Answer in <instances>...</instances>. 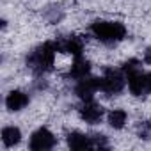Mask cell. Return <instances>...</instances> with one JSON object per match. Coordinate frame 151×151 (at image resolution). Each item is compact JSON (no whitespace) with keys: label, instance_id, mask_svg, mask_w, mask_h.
Returning a JSON list of instances; mask_svg holds the SVG:
<instances>
[{"label":"cell","instance_id":"14","mask_svg":"<svg viewBox=\"0 0 151 151\" xmlns=\"http://www.w3.org/2000/svg\"><path fill=\"white\" fill-rule=\"evenodd\" d=\"M91 142H93V147H107L105 135H93L91 137Z\"/></svg>","mask_w":151,"mask_h":151},{"label":"cell","instance_id":"13","mask_svg":"<svg viewBox=\"0 0 151 151\" xmlns=\"http://www.w3.org/2000/svg\"><path fill=\"white\" fill-rule=\"evenodd\" d=\"M139 137L140 139H151V121H142L139 123Z\"/></svg>","mask_w":151,"mask_h":151},{"label":"cell","instance_id":"9","mask_svg":"<svg viewBox=\"0 0 151 151\" xmlns=\"http://www.w3.org/2000/svg\"><path fill=\"white\" fill-rule=\"evenodd\" d=\"M29 105V96L23 91H11L6 98V107L13 112H18Z\"/></svg>","mask_w":151,"mask_h":151},{"label":"cell","instance_id":"15","mask_svg":"<svg viewBox=\"0 0 151 151\" xmlns=\"http://www.w3.org/2000/svg\"><path fill=\"white\" fill-rule=\"evenodd\" d=\"M144 60H146V62H147V64L151 66V46H149V48H147V50L144 52Z\"/></svg>","mask_w":151,"mask_h":151},{"label":"cell","instance_id":"1","mask_svg":"<svg viewBox=\"0 0 151 151\" xmlns=\"http://www.w3.org/2000/svg\"><path fill=\"white\" fill-rule=\"evenodd\" d=\"M57 46L55 41H46L43 45H39L36 50L30 52V55L27 57V66L36 73V75H43L53 69L55 64V55H57Z\"/></svg>","mask_w":151,"mask_h":151},{"label":"cell","instance_id":"16","mask_svg":"<svg viewBox=\"0 0 151 151\" xmlns=\"http://www.w3.org/2000/svg\"><path fill=\"white\" fill-rule=\"evenodd\" d=\"M147 82H149V91H151V73H147Z\"/></svg>","mask_w":151,"mask_h":151},{"label":"cell","instance_id":"10","mask_svg":"<svg viewBox=\"0 0 151 151\" xmlns=\"http://www.w3.org/2000/svg\"><path fill=\"white\" fill-rule=\"evenodd\" d=\"M68 146L71 149H86V147H93V142L89 135H84L80 132H71L68 135Z\"/></svg>","mask_w":151,"mask_h":151},{"label":"cell","instance_id":"8","mask_svg":"<svg viewBox=\"0 0 151 151\" xmlns=\"http://www.w3.org/2000/svg\"><path fill=\"white\" fill-rule=\"evenodd\" d=\"M89 73H91V64L87 59H84L82 55L73 59V62L69 66V77L73 80H82V78L89 77Z\"/></svg>","mask_w":151,"mask_h":151},{"label":"cell","instance_id":"11","mask_svg":"<svg viewBox=\"0 0 151 151\" xmlns=\"http://www.w3.org/2000/svg\"><path fill=\"white\" fill-rule=\"evenodd\" d=\"M20 140H22L20 128H16V126H4V130H2V142H4L6 147H13Z\"/></svg>","mask_w":151,"mask_h":151},{"label":"cell","instance_id":"4","mask_svg":"<svg viewBox=\"0 0 151 151\" xmlns=\"http://www.w3.org/2000/svg\"><path fill=\"white\" fill-rule=\"evenodd\" d=\"M98 91H101V78L98 77H86L75 86V94L82 101H91Z\"/></svg>","mask_w":151,"mask_h":151},{"label":"cell","instance_id":"3","mask_svg":"<svg viewBox=\"0 0 151 151\" xmlns=\"http://www.w3.org/2000/svg\"><path fill=\"white\" fill-rule=\"evenodd\" d=\"M124 71L114 69V68H107L103 77H101V93H105L107 96H114L119 94L124 87Z\"/></svg>","mask_w":151,"mask_h":151},{"label":"cell","instance_id":"5","mask_svg":"<svg viewBox=\"0 0 151 151\" xmlns=\"http://www.w3.org/2000/svg\"><path fill=\"white\" fill-rule=\"evenodd\" d=\"M53 146H55V135L48 128L36 130L29 142V147L32 151H45V149H52Z\"/></svg>","mask_w":151,"mask_h":151},{"label":"cell","instance_id":"2","mask_svg":"<svg viewBox=\"0 0 151 151\" xmlns=\"http://www.w3.org/2000/svg\"><path fill=\"white\" fill-rule=\"evenodd\" d=\"M91 34L105 45H114L126 37V27L121 22H105L98 20L91 25Z\"/></svg>","mask_w":151,"mask_h":151},{"label":"cell","instance_id":"6","mask_svg":"<svg viewBox=\"0 0 151 151\" xmlns=\"http://www.w3.org/2000/svg\"><path fill=\"white\" fill-rule=\"evenodd\" d=\"M57 52L59 53H68L73 57H78L84 53V41L77 36H69V37H62L55 41Z\"/></svg>","mask_w":151,"mask_h":151},{"label":"cell","instance_id":"7","mask_svg":"<svg viewBox=\"0 0 151 151\" xmlns=\"http://www.w3.org/2000/svg\"><path fill=\"white\" fill-rule=\"evenodd\" d=\"M80 117L87 124H96L103 117V107L98 105V103H94L93 100L91 101H84V105L80 109Z\"/></svg>","mask_w":151,"mask_h":151},{"label":"cell","instance_id":"12","mask_svg":"<svg viewBox=\"0 0 151 151\" xmlns=\"http://www.w3.org/2000/svg\"><path fill=\"white\" fill-rule=\"evenodd\" d=\"M126 121H128L126 110H123V109H114V110L109 112V124H110L112 128L121 130V128L126 124Z\"/></svg>","mask_w":151,"mask_h":151}]
</instances>
